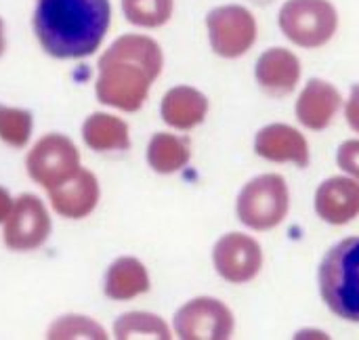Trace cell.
<instances>
[{"label":"cell","mask_w":359,"mask_h":340,"mask_svg":"<svg viewBox=\"0 0 359 340\" xmlns=\"http://www.w3.org/2000/svg\"><path fill=\"white\" fill-rule=\"evenodd\" d=\"M149 290V273L139 259L122 257L105 273L103 292L111 301H130Z\"/></svg>","instance_id":"17"},{"label":"cell","mask_w":359,"mask_h":340,"mask_svg":"<svg viewBox=\"0 0 359 340\" xmlns=\"http://www.w3.org/2000/svg\"><path fill=\"white\" fill-rule=\"evenodd\" d=\"M316 212L330 225H347L359 215V183L347 177H332L316 191Z\"/></svg>","instance_id":"13"},{"label":"cell","mask_w":359,"mask_h":340,"mask_svg":"<svg viewBox=\"0 0 359 340\" xmlns=\"http://www.w3.org/2000/svg\"><path fill=\"white\" fill-rule=\"evenodd\" d=\"M6 50V29H4V19L0 17V57Z\"/></svg>","instance_id":"27"},{"label":"cell","mask_w":359,"mask_h":340,"mask_svg":"<svg viewBox=\"0 0 359 340\" xmlns=\"http://www.w3.org/2000/svg\"><path fill=\"white\" fill-rule=\"evenodd\" d=\"M82 139L93 151H126L130 147L128 124L111 114H90L82 124Z\"/></svg>","instance_id":"18"},{"label":"cell","mask_w":359,"mask_h":340,"mask_svg":"<svg viewBox=\"0 0 359 340\" xmlns=\"http://www.w3.org/2000/svg\"><path fill=\"white\" fill-rule=\"evenodd\" d=\"M278 23L282 34L301 48L328 44L339 29V11L330 0H286Z\"/></svg>","instance_id":"4"},{"label":"cell","mask_w":359,"mask_h":340,"mask_svg":"<svg viewBox=\"0 0 359 340\" xmlns=\"http://www.w3.org/2000/svg\"><path fill=\"white\" fill-rule=\"evenodd\" d=\"M128 23L145 29L162 27L175 13V0H120Z\"/></svg>","instance_id":"21"},{"label":"cell","mask_w":359,"mask_h":340,"mask_svg":"<svg viewBox=\"0 0 359 340\" xmlns=\"http://www.w3.org/2000/svg\"><path fill=\"white\" fill-rule=\"evenodd\" d=\"M341 93L337 90L334 84L322 80V78H311L303 93L299 95L297 101V118L303 126L311 130H324L330 126L332 118L337 116L341 107Z\"/></svg>","instance_id":"15"},{"label":"cell","mask_w":359,"mask_h":340,"mask_svg":"<svg viewBox=\"0 0 359 340\" xmlns=\"http://www.w3.org/2000/svg\"><path fill=\"white\" fill-rule=\"evenodd\" d=\"M257 156L269 162H292L301 168L309 164L307 139L288 124H269L255 137Z\"/></svg>","instance_id":"14"},{"label":"cell","mask_w":359,"mask_h":340,"mask_svg":"<svg viewBox=\"0 0 359 340\" xmlns=\"http://www.w3.org/2000/svg\"><path fill=\"white\" fill-rule=\"evenodd\" d=\"M337 162L339 166L351 175L355 181L359 183V141L353 139V141H345L341 147H339V154H337Z\"/></svg>","instance_id":"24"},{"label":"cell","mask_w":359,"mask_h":340,"mask_svg":"<svg viewBox=\"0 0 359 340\" xmlns=\"http://www.w3.org/2000/svg\"><path fill=\"white\" fill-rule=\"evenodd\" d=\"M34 128V118L27 109L0 105V139L11 147H25Z\"/></svg>","instance_id":"22"},{"label":"cell","mask_w":359,"mask_h":340,"mask_svg":"<svg viewBox=\"0 0 359 340\" xmlns=\"http://www.w3.org/2000/svg\"><path fill=\"white\" fill-rule=\"evenodd\" d=\"M290 208L288 185L280 175H261L248 181L236 202L240 223L255 231L278 227Z\"/></svg>","instance_id":"5"},{"label":"cell","mask_w":359,"mask_h":340,"mask_svg":"<svg viewBox=\"0 0 359 340\" xmlns=\"http://www.w3.org/2000/svg\"><path fill=\"white\" fill-rule=\"evenodd\" d=\"M191 149L187 139L170 132H156L147 145V162L160 175H172L187 166Z\"/></svg>","instance_id":"19"},{"label":"cell","mask_w":359,"mask_h":340,"mask_svg":"<svg viewBox=\"0 0 359 340\" xmlns=\"http://www.w3.org/2000/svg\"><path fill=\"white\" fill-rule=\"evenodd\" d=\"M320 294L334 315L359 324V236L326 252L320 265Z\"/></svg>","instance_id":"3"},{"label":"cell","mask_w":359,"mask_h":340,"mask_svg":"<svg viewBox=\"0 0 359 340\" xmlns=\"http://www.w3.org/2000/svg\"><path fill=\"white\" fill-rule=\"evenodd\" d=\"M160 114L168 126L179 130H189L204 122L208 114V99L198 88L179 84L164 95Z\"/></svg>","instance_id":"16"},{"label":"cell","mask_w":359,"mask_h":340,"mask_svg":"<svg viewBox=\"0 0 359 340\" xmlns=\"http://www.w3.org/2000/svg\"><path fill=\"white\" fill-rule=\"evenodd\" d=\"M46 339L105 340L107 339V334H105V330H103L97 322H93L90 318H84V315H63V318H59V320L48 328Z\"/></svg>","instance_id":"23"},{"label":"cell","mask_w":359,"mask_h":340,"mask_svg":"<svg viewBox=\"0 0 359 340\" xmlns=\"http://www.w3.org/2000/svg\"><path fill=\"white\" fill-rule=\"evenodd\" d=\"M25 168L29 179L48 191L80 170V154L72 139L59 132H50L32 147L25 158Z\"/></svg>","instance_id":"7"},{"label":"cell","mask_w":359,"mask_h":340,"mask_svg":"<svg viewBox=\"0 0 359 340\" xmlns=\"http://www.w3.org/2000/svg\"><path fill=\"white\" fill-rule=\"evenodd\" d=\"M175 332L183 340H227L233 334V313L219 299L200 297L175 313Z\"/></svg>","instance_id":"8"},{"label":"cell","mask_w":359,"mask_h":340,"mask_svg":"<svg viewBox=\"0 0 359 340\" xmlns=\"http://www.w3.org/2000/svg\"><path fill=\"white\" fill-rule=\"evenodd\" d=\"M111 23L109 0H36L32 27L42 50L55 59L90 57Z\"/></svg>","instance_id":"1"},{"label":"cell","mask_w":359,"mask_h":340,"mask_svg":"<svg viewBox=\"0 0 359 340\" xmlns=\"http://www.w3.org/2000/svg\"><path fill=\"white\" fill-rule=\"evenodd\" d=\"M48 198L57 215L65 219H84L97 208L101 189L97 177L90 170L80 168L72 179L48 189Z\"/></svg>","instance_id":"11"},{"label":"cell","mask_w":359,"mask_h":340,"mask_svg":"<svg viewBox=\"0 0 359 340\" xmlns=\"http://www.w3.org/2000/svg\"><path fill=\"white\" fill-rule=\"evenodd\" d=\"M345 116H347L349 126L355 132H359V84L351 86V95H349V101H347V107H345Z\"/></svg>","instance_id":"25"},{"label":"cell","mask_w":359,"mask_h":340,"mask_svg":"<svg viewBox=\"0 0 359 340\" xmlns=\"http://www.w3.org/2000/svg\"><path fill=\"white\" fill-rule=\"evenodd\" d=\"M114 336L118 340L128 339H170V330L160 315L145 311H130L116 320Z\"/></svg>","instance_id":"20"},{"label":"cell","mask_w":359,"mask_h":340,"mask_svg":"<svg viewBox=\"0 0 359 340\" xmlns=\"http://www.w3.org/2000/svg\"><path fill=\"white\" fill-rule=\"evenodd\" d=\"M255 78L265 93L284 97L292 93L301 80V61L292 50L284 46H271L257 59Z\"/></svg>","instance_id":"12"},{"label":"cell","mask_w":359,"mask_h":340,"mask_svg":"<svg viewBox=\"0 0 359 340\" xmlns=\"http://www.w3.org/2000/svg\"><path fill=\"white\" fill-rule=\"evenodd\" d=\"M212 263L225 282L246 284L259 276L263 265V250L255 238L231 231L215 244Z\"/></svg>","instance_id":"10"},{"label":"cell","mask_w":359,"mask_h":340,"mask_svg":"<svg viewBox=\"0 0 359 340\" xmlns=\"http://www.w3.org/2000/svg\"><path fill=\"white\" fill-rule=\"evenodd\" d=\"M164 55L160 44L143 34L116 38L99 57L97 99L122 111H137L160 76Z\"/></svg>","instance_id":"2"},{"label":"cell","mask_w":359,"mask_h":340,"mask_svg":"<svg viewBox=\"0 0 359 340\" xmlns=\"http://www.w3.org/2000/svg\"><path fill=\"white\" fill-rule=\"evenodd\" d=\"M206 32L215 55L238 59L255 46L259 27L255 15L246 6L225 4L206 15Z\"/></svg>","instance_id":"6"},{"label":"cell","mask_w":359,"mask_h":340,"mask_svg":"<svg viewBox=\"0 0 359 340\" xmlns=\"http://www.w3.org/2000/svg\"><path fill=\"white\" fill-rule=\"evenodd\" d=\"M13 204H15V200L11 198L8 189H4V187L0 185V223H4V221L8 219V215H11V210H13Z\"/></svg>","instance_id":"26"},{"label":"cell","mask_w":359,"mask_h":340,"mask_svg":"<svg viewBox=\"0 0 359 340\" xmlns=\"http://www.w3.org/2000/svg\"><path fill=\"white\" fill-rule=\"evenodd\" d=\"M50 217L40 198L23 193L15 200L4 221V244L13 252H29L40 248L50 236Z\"/></svg>","instance_id":"9"}]
</instances>
